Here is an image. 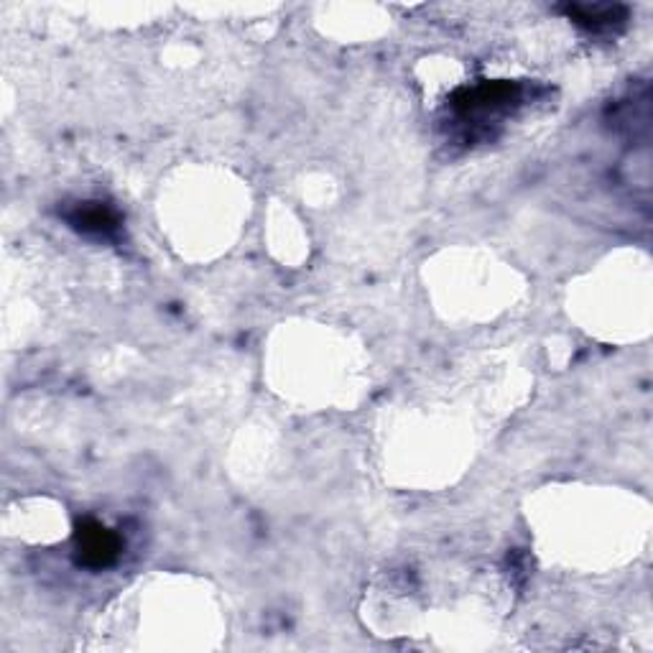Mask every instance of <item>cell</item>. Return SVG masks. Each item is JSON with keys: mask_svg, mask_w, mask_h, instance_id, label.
<instances>
[{"mask_svg": "<svg viewBox=\"0 0 653 653\" xmlns=\"http://www.w3.org/2000/svg\"><path fill=\"white\" fill-rule=\"evenodd\" d=\"M77 547H79V556L87 567H107L120 551V539L113 532H107L105 526L95 524H85L79 528L77 536Z\"/></svg>", "mask_w": 653, "mask_h": 653, "instance_id": "6da1fadb", "label": "cell"}]
</instances>
